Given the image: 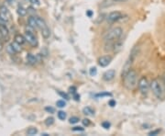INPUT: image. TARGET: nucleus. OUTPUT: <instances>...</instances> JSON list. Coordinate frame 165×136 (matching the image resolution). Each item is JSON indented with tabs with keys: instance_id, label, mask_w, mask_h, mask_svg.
Returning a JSON list of instances; mask_svg holds the SVG:
<instances>
[{
	"instance_id": "dca6fc26",
	"label": "nucleus",
	"mask_w": 165,
	"mask_h": 136,
	"mask_svg": "<svg viewBox=\"0 0 165 136\" xmlns=\"http://www.w3.org/2000/svg\"><path fill=\"white\" fill-rule=\"evenodd\" d=\"M27 60H28V62L30 63V65H35V63H37V58L31 53H29L27 55Z\"/></svg>"
},
{
	"instance_id": "f03ea898",
	"label": "nucleus",
	"mask_w": 165,
	"mask_h": 136,
	"mask_svg": "<svg viewBox=\"0 0 165 136\" xmlns=\"http://www.w3.org/2000/svg\"><path fill=\"white\" fill-rule=\"evenodd\" d=\"M123 34V30L120 27H115L111 30H109L104 35L105 42H111V41H117Z\"/></svg>"
},
{
	"instance_id": "4468645a",
	"label": "nucleus",
	"mask_w": 165,
	"mask_h": 136,
	"mask_svg": "<svg viewBox=\"0 0 165 136\" xmlns=\"http://www.w3.org/2000/svg\"><path fill=\"white\" fill-rule=\"evenodd\" d=\"M28 24H29V27L33 28V29H37V28H38L37 21H36V18H35V17H30V18H29V19H28Z\"/></svg>"
},
{
	"instance_id": "c756f323",
	"label": "nucleus",
	"mask_w": 165,
	"mask_h": 136,
	"mask_svg": "<svg viewBox=\"0 0 165 136\" xmlns=\"http://www.w3.org/2000/svg\"><path fill=\"white\" fill-rule=\"evenodd\" d=\"M29 2L32 5H35V6H40L41 5L40 0H29Z\"/></svg>"
},
{
	"instance_id": "6e6552de",
	"label": "nucleus",
	"mask_w": 165,
	"mask_h": 136,
	"mask_svg": "<svg viewBox=\"0 0 165 136\" xmlns=\"http://www.w3.org/2000/svg\"><path fill=\"white\" fill-rule=\"evenodd\" d=\"M115 76H116V71L114 69H110L104 73L103 79L106 82H109V81H112V80L115 78Z\"/></svg>"
},
{
	"instance_id": "9b49d317",
	"label": "nucleus",
	"mask_w": 165,
	"mask_h": 136,
	"mask_svg": "<svg viewBox=\"0 0 165 136\" xmlns=\"http://www.w3.org/2000/svg\"><path fill=\"white\" fill-rule=\"evenodd\" d=\"M35 18H36L37 25H38V28H39V29L42 30V29H44V28H46V27H48V26H47L46 22H45V20H44L43 19H41V18H40V17H35Z\"/></svg>"
},
{
	"instance_id": "c9c22d12",
	"label": "nucleus",
	"mask_w": 165,
	"mask_h": 136,
	"mask_svg": "<svg viewBox=\"0 0 165 136\" xmlns=\"http://www.w3.org/2000/svg\"><path fill=\"white\" fill-rule=\"evenodd\" d=\"M74 99L76 100V101H79L80 100V95H78V94H74Z\"/></svg>"
},
{
	"instance_id": "f704fd0d",
	"label": "nucleus",
	"mask_w": 165,
	"mask_h": 136,
	"mask_svg": "<svg viewBox=\"0 0 165 136\" xmlns=\"http://www.w3.org/2000/svg\"><path fill=\"white\" fill-rule=\"evenodd\" d=\"M159 132H160V130L152 131V132H151L150 133H149V135H157V134H159Z\"/></svg>"
},
{
	"instance_id": "393cba45",
	"label": "nucleus",
	"mask_w": 165,
	"mask_h": 136,
	"mask_svg": "<svg viewBox=\"0 0 165 136\" xmlns=\"http://www.w3.org/2000/svg\"><path fill=\"white\" fill-rule=\"evenodd\" d=\"M96 73H97V69H96V67H92V68H90V71H89L90 76H96Z\"/></svg>"
},
{
	"instance_id": "e433bc0d",
	"label": "nucleus",
	"mask_w": 165,
	"mask_h": 136,
	"mask_svg": "<svg viewBox=\"0 0 165 136\" xmlns=\"http://www.w3.org/2000/svg\"><path fill=\"white\" fill-rule=\"evenodd\" d=\"M86 15L88 16V17H92V15H93V12L91 10H88L87 12H86Z\"/></svg>"
},
{
	"instance_id": "b1692460",
	"label": "nucleus",
	"mask_w": 165,
	"mask_h": 136,
	"mask_svg": "<svg viewBox=\"0 0 165 136\" xmlns=\"http://www.w3.org/2000/svg\"><path fill=\"white\" fill-rule=\"evenodd\" d=\"M78 122H79V118L78 117H72V118H70V119H69V122L71 123V124H75V123H77Z\"/></svg>"
},
{
	"instance_id": "cd10ccee",
	"label": "nucleus",
	"mask_w": 165,
	"mask_h": 136,
	"mask_svg": "<svg viewBox=\"0 0 165 136\" xmlns=\"http://www.w3.org/2000/svg\"><path fill=\"white\" fill-rule=\"evenodd\" d=\"M45 110L47 111V112H49V113H54V111H55V109L52 107H46Z\"/></svg>"
},
{
	"instance_id": "bb28decb",
	"label": "nucleus",
	"mask_w": 165,
	"mask_h": 136,
	"mask_svg": "<svg viewBox=\"0 0 165 136\" xmlns=\"http://www.w3.org/2000/svg\"><path fill=\"white\" fill-rule=\"evenodd\" d=\"M102 126H103V128H105V129H109L111 124L108 122H102Z\"/></svg>"
},
{
	"instance_id": "2f4dec72",
	"label": "nucleus",
	"mask_w": 165,
	"mask_h": 136,
	"mask_svg": "<svg viewBox=\"0 0 165 136\" xmlns=\"http://www.w3.org/2000/svg\"><path fill=\"white\" fill-rule=\"evenodd\" d=\"M84 129L83 127H74V128H73V131L74 132H83Z\"/></svg>"
},
{
	"instance_id": "aec40b11",
	"label": "nucleus",
	"mask_w": 165,
	"mask_h": 136,
	"mask_svg": "<svg viewBox=\"0 0 165 136\" xmlns=\"http://www.w3.org/2000/svg\"><path fill=\"white\" fill-rule=\"evenodd\" d=\"M58 118L60 119H61V121H64V119H66V117H67V114L64 112V111H62V110H60V111H58Z\"/></svg>"
},
{
	"instance_id": "4be33fe9",
	"label": "nucleus",
	"mask_w": 165,
	"mask_h": 136,
	"mask_svg": "<svg viewBox=\"0 0 165 136\" xmlns=\"http://www.w3.org/2000/svg\"><path fill=\"white\" fill-rule=\"evenodd\" d=\"M0 12L1 13H3V14H5L6 16H7V17H10V15H9V10H7V9L6 6H1L0 7Z\"/></svg>"
},
{
	"instance_id": "f3484780",
	"label": "nucleus",
	"mask_w": 165,
	"mask_h": 136,
	"mask_svg": "<svg viewBox=\"0 0 165 136\" xmlns=\"http://www.w3.org/2000/svg\"><path fill=\"white\" fill-rule=\"evenodd\" d=\"M11 46H12V48H13L14 51H15L16 53H19V52H21L20 44H19L18 42H12V43H11Z\"/></svg>"
},
{
	"instance_id": "423d86ee",
	"label": "nucleus",
	"mask_w": 165,
	"mask_h": 136,
	"mask_svg": "<svg viewBox=\"0 0 165 136\" xmlns=\"http://www.w3.org/2000/svg\"><path fill=\"white\" fill-rule=\"evenodd\" d=\"M120 19H122V13L119 11H113L111 13H109L107 16V21L108 22H116L117 20H119Z\"/></svg>"
},
{
	"instance_id": "20e7f679",
	"label": "nucleus",
	"mask_w": 165,
	"mask_h": 136,
	"mask_svg": "<svg viewBox=\"0 0 165 136\" xmlns=\"http://www.w3.org/2000/svg\"><path fill=\"white\" fill-rule=\"evenodd\" d=\"M138 86H139V89L141 93H142L143 95H147L149 90H150L151 83L149 82L147 77L142 76V77H140L139 80L138 81Z\"/></svg>"
},
{
	"instance_id": "f8f14e48",
	"label": "nucleus",
	"mask_w": 165,
	"mask_h": 136,
	"mask_svg": "<svg viewBox=\"0 0 165 136\" xmlns=\"http://www.w3.org/2000/svg\"><path fill=\"white\" fill-rule=\"evenodd\" d=\"M14 39H15V42H18V43L20 44V45L24 44L25 42H26V38H25L24 36L20 35V34H17V35L15 36Z\"/></svg>"
},
{
	"instance_id": "9d476101",
	"label": "nucleus",
	"mask_w": 165,
	"mask_h": 136,
	"mask_svg": "<svg viewBox=\"0 0 165 136\" xmlns=\"http://www.w3.org/2000/svg\"><path fill=\"white\" fill-rule=\"evenodd\" d=\"M139 46H134L132 48V50L130 52V55H129V60L133 63L136 58L138 57V54H139Z\"/></svg>"
},
{
	"instance_id": "a878e982",
	"label": "nucleus",
	"mask_w": 165,
	"mask_h": 136,
	"mask_svg": "<svg viewBox=\"0 0 165 136\" xmlns=\"http://www.w3.org/2000/svg\"><path fill=\"white\" fill-rule=\"evenodd\" d=\"M58 94L61 96V98H64V99H69V96L66 94V93H64V92H62V91H58Z\"/></svg>"
},
{
	"instance_id": "72a5a7b5",
	"label": "nucleus",
	"mask_w": 165,
	"mask_h": 136,
	"mask_svg": "<svg viewBox=\"0 0 165 136\" xmlns=\"http://www.w3.org/2000/svg\"><path fill=\"white\" fill-rule=\"evenodd\" d=\"M116 104V102L115 100H113V99H111V100H110V101L108 102V105H109L110 107H115Z\"/></svg>"
},
{
	"instance_id": "39448f33",
	"label": "nucleus",
	"mask_w": 165,
	"mask_h": 136,
	"mask_svg": "<svg viewBox=\"0 0 165 136\" xmlns=\"http://www.w3.org/2000/svg\"><path fill=\"white\" fill-rule=\"evenodd\" d=\"M25 38H26V41L32 46H37L38 45V41H37V38L35 37V35L30 32L29 30H26L25 32Z\"/></svg>"
},
{
	"instance_id": "0eeeda50",
	"label": "nucleus",
	"mask_w": 165,
	"mask_h": 136,
	"mask_svg": "<svg viewBox=\"0 0 165 136\" xmlns=\"http://www.w3.org/2000/svg\"><path fill=\"white\" fill-rule=\"evenodd\" d=\"M112 61V57L110 55H104L98 58L97 63L101 67H106Z\"/></svg>"
},
{
	"instance_id": "58836bf2",
	"label": "nucleus",
	"mask_w": 165,
	"mask_h": 136,
	"mask_svg": "<svg viewBox=\"0 0 165 136\" xmlns=\"http://www.w3.org/2000/svg\"><path fill=\"white\" fill-rule=\"evenodd\" d=\"M2 49V42H1V41H0V50Z\"/></svg>"
},
{
	"instance_id": "f257e3e1",
	"label": "nucleus",
	"mask_w": 165,
	"mask_h": 136,
	"mask_svg": "<svg viewBox=\"0 0 165 136\" xmlns=\"http://www.w3.org/2000/svg\"><path fill=\"white\" fill-rule=\"evenodd\" d=\"M123 78V85L127 89H134L138 85V75L135 70H130Z\"/></svg>"
},
{
	"instance_id": "473e14b6",
	"label": "nucleus",
	"mask_w": 165,
	"mask_h": 136,
	"mask_svg": "<svg viewBox=\"0 0 165 136\" xmlns=\"http://www.w3.org/2000/svg\"><path fill=\"white\" fill-rule=\"evenodd\" d=\"M105 96H111V94L110 93H102V94H97L96 95V97L97 98H102V97H105Z\"/></svg>"
},
{
	"instance_id": "a211bd4d",
	"label": "nucleus",
	"mask_w": 165,
	"mask_h": 136,
	"mask_svg": "<svg viewBox=\"0 0 165 136\" xmlns=\"http://www.w3.org/2000/svg\"><path fill=\"white\" fill-rule=\"evenodd\" d=\"M27 9H25L23 6H19L18 7V14L20 16V17H24V16H26L27 14Z\"/></svg>"
},
{
	"instance_id": "1a4fd4ad",
	"label": "nucleus",
	"mask_w": 165,
	"mask_h": 136,
	"mask_svg": "<svg viewBox=\"0 0 165 136\" xmlns=\"http://www.w3.org/2000/svg\"><path fill=\"white\" fill-rule=\"evenodd\" d=\"M0 35L3 39H5L6 41H7V39L9 38V31L7 30V28L6 27L5 24L3 25H0Z\"/></svg>"
},
{
	"instance_id": "412c9836",
	"label": "nucleus",
	"mask_w": 165,
	"mask_h": 136,
	"mask_svg": "<svg viewBox=\"0 0 165 136\" xmlns=\"http://www.w3.org/2000/svg\"><path fill=\"white\" fill-rule=\"evenodd\" d=\"M54 123V119L52 117H49V118H47L46 119V121H45V124L47 126H51Z\"/></svg>"
},
{
	"instance_id": "7ed1b4c3",
	"label": "nucleus",
	"mask_w": 165,
	"mask_h": 136,
	"mask_svg": "<svg viewBox=\"0 0 165 136\" xmlns=\"http://www.w3.org/2000/svg\"><path fill=\"white\" fill-rule=\"evenodd\" d=\"M151 89L152 91V93L154 94V96L159 99H162L163 98V89L162 86L161 84V82L158 79H153L151 82Z\"/></svg>"
},
{
	"instance_id": "6ab92c4d",
	"label": "nucleus",
	"mask_w": 165,
	"mask_h": 136,
	"mask_svg": "<svg viewBox=\"0 0 165 136\" xmlns=\"http://www.w3.org/2000/svg\"><path fill=\"white\" fill-rule=\"evenodd\" d=\"M37 133H38V130H37V128H34V127H30L29 129L27 131L28 135H35Z\"/></svg>"
},
{
	"instance_id": "ea45409f",
	"label": "nucleus",
	"mask_w": 165,
	"mask_h": 136,
	"mask_svg": "<svg viewBox=\"0 0 165 136\" xmlns=\"http://www.w3.org/2000/svg\"><path fill=\"white\" fill-rule=\"evenodd\" d=\"M117 1H120V0H117Z\"/></svg>"
},
{
	"instance_id": "ddd939ff",
	"label": "nucleus",
	"mask_w": 165,
	"mask_h": 136,
	"mask_svg": "<svg viewBox=\"0 0 165 136\" xmlns=\"http://www.w3.org/2000/svg\"><path fill=\"white\" fill-rule=\"evenodd\" d=\"M83 113L86 116H94V114H95V110L90 107H85L83 109Z\"/></svg>"
},
{
	"instance_id": "2eb2a0df",
	"label": "nucleus",
	"mask_w": 165,
	"mask_h": 136,
	"mask_svg": "<svg viewBox=\"0 0 165 136\" xmlns=\"http://www.w3.org/2000/svg\"><path fill=\"white\" fill-rule=\"evenodd\" d=\"M41 30V35H42V37L44 39H49L50 38V36H51V30H50V29L48 27H46V28H44V29H42Z\"/></svg>"
},
{
	"instance_id": "5701e85b",
	"label": "nucleus",
	"mask_w": 165,
	"mask_h": 136,
	"mask_svg": "<svg viewBox=\"0 0 165 136\" xmlns=\"http://www.w3.org/2000/svg\"><path fill=\"white\" fill-rule=\"evenodd\" d=\"M56 106L59 108H64L66 106V102L64 100H58L56 102Z\"/></svg>"
},
{
	"instance_id": "4c0bfd02",
	"label": "nucleus",
	"mask_w": 165,
	"mask_h": 136,
	"mask_svg": "<svg viewBox=\"0 0 165 136\" xmlns=\"http://www.w3.org/2000/svg\"><path fill=\"white\" fill-rule=\"evenodd\" d=\"M6 1H7V2H9V3H13V2L15 1V0H6Z\"/></svg>"
},
{
	"instance_id": "7c9ffc66",
	"label": "nucleus",
	"mask_w": 165,
	"mask_h": 136,
	"mask_svg": "<svg viewBox=\"0 0 165 136\" xmlns=\"http://www.w3.org/2000/svg\"><path fill=\"white\" fill-rule=\"evenodd\" d=\"M7 52H9V53H11V54H13V53H16V52L14 51V49H13V48H12L11 44H10V45H9V46H7Z\"/></svg>"
},
{
	"instance_id": "c85d7f7f",
	"label": "nucleus",
	"mask_w": 165,
	"mask_h": 136,
	"mask_svg": "<svg viewBox=\"0 0 165 136\" xmlns=\"http://www.w3.org/2000/svg\"><path fill=\"white\" fill-rule=\"evenodd\" d=\"M82 122H83V124H84V126H89L90 125V121L88 119H84L83 121H82Z\"/></svg>"
}]
</instances>
